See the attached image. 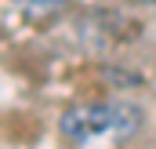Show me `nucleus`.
Instances as JSON below:
<instances>
[{"label":"nucleus","mask_w":156,"mask_h":149,"mask_svg":"<svg viewBox=\"0 0 156 149\" xmlns=\"http://www.w3.org/2000/svg\"><path fill=\"white\" fill-rule=\"evenodd\" d=\"M18 4V11L29 18V22H51V18H58L73 0H15Z\"/></svg>","instance_id":"obj_2"},{"label":"nucleus","mask_w":156,"mask_h":149,"mask_svg":"<svg viewBox=\"0 0 156 149\" xmlns=\"http://www.w3.org/2000/svg\"><path fill=\"white\" fill-rule=\"evenodd\" d=\"M145 116L131 102H80L58 116V131L80 149H113L142 131Z\"/></svg>","instance_id":"obj_1"},{"label":"nucleus","mask_w":156,"mask_h":149,"mask_svg":"<svg viewBox=\"0 0 156 149\" xmlns=\"http://www.w3.org/2000/svg\"><path fill=\"white\" fill-rule=\"evenodd\" d=\"M142 4H156V0H142Z\"/></svg>","instance_id":"obj_3"}]
</instances>
